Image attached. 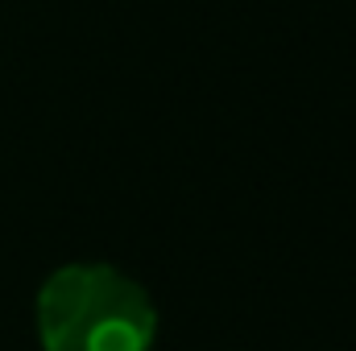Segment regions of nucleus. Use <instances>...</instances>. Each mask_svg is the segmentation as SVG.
<instances>
[{
  "mask_svg": "<svg viewBox=\"0 0 356 351\" xmlns=\"http://www.w3.org/2000/svg\"><path fill=\"white\" fill-rule=\"evenodd\" d=\"M42 351H149L158 306L141 281L104 261L54 268L33 298Z\"/></svg>",
  "mask_w": 356,
  "mask_h": 351,
  "instance_id": "1",
  "label": "nucleus"
}]
</instances>
